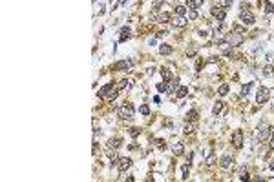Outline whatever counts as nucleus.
Listing matches in <instances>:
<instances>
[{
  "mask_svg": "<svg viewBox=\"0 0 274 182\" xmlns=\"http://www.w3.org/2000/svg\"><path fill=\"white\" fill-rule=\"evenodd\" d=\"M130 66H132V60H123L113 66V69H124V67H130Z\"/></svg>",
  "mask_w": 274,
  "mask_h": 182,
  "instance_id": "a211bd4d",
  "label": "nucleus"
},
{
  "mask_svg": "<svg viewBox=\"0 0 274 182\" xmlns=\"http://www.w3.org/2000/svg\"><path fill=\"white\" fill-rule=\"evenodd\" d=\"M269 98H270V91H269V87H260V89H258V95H256V102L261 106V104L269 102Z\"/></svg>",
  "mask_w": 274,
  "mask_h": 182,
  "instance_id": "20e7f679",
  "label": "nucleus"
},
{
  "mask_svg": "<svg viewBox=\"0 0 274 182\" xmlns=\"http://www.w3.org/2000/svg\"><path fill=\"white\" fill-rule=\"evenodd\" d=\"M139 111H141V115H148V113H150V107H148L146 104H143V106L139 107Z\"/></svg>",
  "mask_w": 274,
  "mask_h": 182,
  "instance_id": "473e14b6",
  "label": "nucleus"
},
{
  "mask_svg": "<svg viewBox=\"0 0 274 182\" xmlns=\"http://www.w3.org/2000/svg\"><path fill=\"white\" fill-rule=\"evenodd\" d=\"M216 164V157H209L207 158V166H214Z\"/></svg>",
  "mask_w": 274,
  "mask_h": 182,
  "instance_id": "c9c22d12",
  "label": "nucleus"
},
{
  "mask_svg": "<svg viewBox=\"0 0 274 182\" xmlns=\"http://www.w3.org/2000/svg\"><path fill=\"white\" fill-rule=\"evenodd\" d=\"M269 168H270V169H274V158H272V160H270V164H269Z\"/></svg>",
  "mask_w": 274,
  "mask_h": 182,
  "instance_id": "37998d69",
  "label": "nucleus"
},
{
  "mask_svg": "<svg viewBox=\"0 0 274 182\" xmlns=\"http://www.w3.org/2000/svg\"><path fill=\"white\" fill-rule=\"evenodd\" d=\"M227 44L228 46H241L243 44V35H239V33H230L227 37Z\"/></svg>",
  "mask_w": 274,
  "mask_h": 182,
  "instance_id": "423d86ee",
  "label": "nucleus"
},
{
  "mask_svg": "<svg viewBox=\"0 0 274 182\" xmlns=\"http://www.w3.org/2000/svg\"><path fill=\"white\" fill-rule=\"evenodd\" d=\"M159 53L161 55H172V46L170 44H161L159 46Z\"/></svg>",
  "mask_w": 274,
  "mask_h": 182,
  "instance_id": "2eb2a0df",
  "label": "nucleus"
},
{
  "mask_svg": "<svg viewBox=\"0 0 274 182\" xmlns=\"http://www.w3.org/2000/svg\"><path fill=\"white\" fill-rule=\"evenodd\" d=\"M205 0H187V7L188 9H197L199 6H203Z\"/></svg>",
  "mask_w": 274,
  "mask_h": 182,
  "instance_id": "ddd939ff",
  "label": "nucleus"
},
{
  "mask_svg": "<svg viewBox=\"0 0 274 182\" xmlns=\"http://www.w3.org/2000/svg\"><path fill=\"white\" fill-rule=\"evenodd\" d=\"M218 93H219L221 97H223V95H227V93H228V86H227V84H223V86L218 89Z\"/></svg>",
  "mask_w": 274,
  "mask_h": 182,
  "instance_id": "2f4dec72",
  "label": "nucleus"
},
{
  "mask_svg": "<svg viewBox=\"0 0 274 182\" xmlns=\"http://www.w3.org/2000/svg\"><path fill=\"white\" fill-rule=\"evenodd\" d=\"M130 86H132V82H130V80H126V78H123V80L117 84V87H119V89H126V87H130Z\"/></svg>",
  "mask_w": 274,
  "mask_h": 182,
  "instance_id": "cd10ccee",
  "label": "nucleus"
},
{
  "mask_svg": "<svg viewBox=\"0 0 274 182\" xmlns=\"http://www.w3.org/2000/svg\"><path fill=\"white\" fill-rule=\"evenodd\" d=\"M223 55H225V57H228V58H232V57H234L232 49H225V51H223Z\"/></svg>",
  "mask_w": 274,
  "mask_h": 182,
  "instance_id": "4c0bfd02",
  "label": "nucleus"
},
{
  "mask_svg": "<svg viewBox=\"0 0 274 182\" xmlns=\"http://www.w3.org/2000/svg\"><path fill=\"white\" fill-rule=\"evenodd\" d=\"M230 142H232V146H234V148H238V149H239V148L243 146V133H241V131H234V133H232V136H230Z\"/></svg>",
  "mask_w": 274,
  "mask_h": 182,
  "instance_id": "0eeeda50",
  "label": "nucleus"
},
{
  "mask_svg": "<svg viewBox=\"0 0 274 182\" xmlns=\"http://www.w3.org/2000/svg\"><path fill=\"white\" fill-rule=\"evenodd\" d=\"M161 75H163V80H165V82H170V80H172V75H170V71H168V69H163V73H161Z\"/></svg>",
  "mask_w": 274,
  "mask_h": 182,
  "instance_id": "7c9ffc66",
  "label": "nucleus"
},
{
  "mask_svg": "<svg viewBox=\"0 0 274 182\" xmlns=\"http://www.w3.org/2000/svg\"><path fill=\"white\" fill-rule=\"evenodd\" d=\"M269 136H270V126H267V124L260 126V128H258V131H256V140L265 142Z\"/></svg>",
  "mask_w": 274,
  "mask_h": 182,
  "instance_id": "7ed1b4c3",
  "label": "nucleus"
},
{
  "mask_svg": "<svg viewBox=\"0 0 274 182\" xmlns=\"http://www.w3.org/2000/svg\"><path fill=\"white\" fill-rule=\"evenodd\" d=\"M270 148H272V149H274V135H272V136H270Z\"/></svg>",
  "mask_w": 274,
  "mask_h": 182,
  "instance_id": "79ce46f5",
  "label": "nucleus"
},
{
  "mask_svg": "<svg viewBox=\"0 0 274 182\" xmlns=\"http://www.w3.org/2000/svg\"><path fill=\"white\" fill-rule=\"evenodd\" d=\"M130 135H132L133 139H135V136L139 135V129H137V128H132V129H130Z\"/></svg>",
  "mask_w": 274,
  "mask_h": 182,
  "instance_id": "58836bf2",
  "label": "nucleus"
},
{
  "mask_svg": "<svg viewBox=\"0 0 274 182\" xmlns=\"http://www.w3.org/2000/svg\"><path fill=\"white\" fill-rule=\"evenodd\" d=\"M265 13H267V15H272V13H274V4H270L269 0H265Z\"/></svg>",
  "mask_w": 274,
  "mask_h": 182,
  "instance_id": "a878e982",
  "label": "nucleus"
},
{
  "mask_svg": "<svg viewBox=\"0 0 274 182\" xmlns=\"http://www.w3.org/2000/svg\"><path fill=\"white\" fill-rule=\"evenodd\" d=\"M212 16H214L216 20L223 22L225 16H227V13H225V9H221V7H212Z\"/></svg>",
  "mask_w": 274,
  "mask_h": 182,
  "instance_id": "f8f14e48",
  "label": "nucleus"
},
{
  "mask_svg": "<svg viewBox=\"0 0 274 182\" xmlns=\"http://www.w3.org/2000/svg\"><path fill=\"white\" fill-rule=\"evenodd\" d=\"M239 178H241V180H248V175H247V173H243V175H241Z\"/></svg>",
  "mask_w": 274,
  "mask_h": 182,
  "instance_id": "a19ab883",
  "label": "nucleus"
},
{
  "mask_svg": "<svg viewBox=\"0 0 274 182\" xmlns=\"http://www.w3.org/2000/svg\"><path fill=\"white\" fill-rule=\"evenodd\" d=\"M203 66H205V60H201V58H199V60L196 62V69H197V71H201V69H203Z\"/></svg>",
  "mask_w": 274,
  "mask_h": 182,
  "instance_id": "72a5a7b5",
  "label": "nucleus"
},
{
  "mask_svg": "<svg viewBox=\"0 0 274 182\" xmlns=\"http://www.w3.org/2000/svg\"><path fill=\"white\" fill-rule=\"evenodd\" d=\"M121 144H123V139H121V136H115V139H111V140L108 142V146H110L111 149H117V148H121Z\"/></svg>",
  "mask_w": 274,
  "mask_h": 182,
  "instance_id": "4468645a",
  "label": "nucleus"
},
{
  "mask_svg": "<svg viewBox=\"0 0 274 182\" xmlns=\"http://www.w3.org/2000/svg\"><path fill=\"white\" fill-rule=\"evenodd\" d=\"M188 15H190V20H196V18H197V11H196V9H190Z\"/></svg>",
  "mask_w": 274,
  "mask_h": 182,
  "instance_id": "e433bc0d",
  "label": "nucleus"
},
{
  "mask_svg": "<svg viewBox=\"0 0 274 182\" xmlns=\"http://www.w3.org/2000/svg\"><path fill=\"white\" fill-rule=\"evenodd\" d=\"M174 13L185 16V15H187V6H175V7H174Z\"/></svg>",
  "mask_w": 274,
  "mask_h": 182,
  "instance_id": "b1692460",
  "label": "nucleus"
},
{
  "mask_svg": "<svg viewBox=\"0 0 274 182\" xmlns=\"http://www.w3.org/2000/svg\"><path fill=\"white\" fill-rule=\"evenodd\" d=\"M133 113H135V109H133V106H132L130 102H124V104H121V106L117 107V115H119L121 119H132Z\"/></svg>",
  "mask_w": 274,
  "mask_h": 182,
  "instance_id": "f03ea898",
  "label": "nucleus"
},
{
  "mask_svg": "<svg viewBox=\"0 0 274 182\" xmlns=\"http://www.w3.org/2000/svg\"><path fill=\"white\" fill-rule=\"evenodd\" d=\"M172 26H174V28H185V26H187V16L175 15V16L172 18Z\"/></svg>",
  "mask_w": 274,
  "mask_h": 182,
  "instance_id": "6e6552de",
  "label": "nucleus"
},
{
  "mask_svg": "<svg viewBox=\"0 0 274 182\" xmlns=\"http://www.w3.org/2000/svg\"><path fill=\"white\" fill-rule=\"evenodd\" d=\"M232 6V0H218V7H221V9H228Z\"/></svg>",
  "mask_w": 274,
  "mask_h": 182,
  "instance_id": "aec40b11",
  "label": "nucleus"
},
{
  "mask_svg": "<svg viewBox=\"0 0 274 182\" xmlns=\"http://www.w3.org/2000/svg\"><path fill=\"white\" fill-rule=\"evenodd\" d=\"M272 73H274V66H272V64H267V66L263 67V75H265V77H270Z\"/></svg>",
  "mask_w": 274,
  "mask_h": 182,
  "instance_id": "393cba45",
  "label": "nucleus"
},
{
  "mask_svg": "<svg viewBox=\"0 0 274 182\" xmlns=\"http://www.w3.org/2000/svg\"><path fill=\"white\" fill-rule=\"evenodd\" d=\"M187 93H188V87L179 86V87H177V91H175V97H177V98H183V97H187Z\"/></svg>",
  "mask_w": 274,
  "mask_h": 182,
  "instance_id": "f3484780",
  "label": "nucleus"
},
{
  "mask_svg": "<svg viewBox=\"0 0 274 182\" xmlns=\"http://www.w3.org/2000/svg\"><path fill=\"white\" fill-rule=\"evenodd\" d=\"M117 93H119V87L117 86H113V84H106L101 91H99V98H106L108 102H113L117 98Z\"/></svg>",
  "mask_w": 274,
  "mask_h": 182,
  "instance_id": "f257e3e1",
  "label": "nucleus"
},
{
  "mask_svg": "<svg viewBox=\"0 0 274 182\" xmlns=\"http://www.w3.org/2000/svg\"><path fill=\"white\" fill-rule=\"evenodd\" d=\"M185 120H187V122H196V120H197V111H196V109H190V111L187 113Z\"/></svg>",
  "mask_w": 274,
  "mask_h": 182,
  "instance_id": "dca6fc26",
  "label": "nucleus"
},
{
  "mask_svg": "<svg viewBox=\"0 0 274 182\" xmlns=\"http://www.w3.org/2000/svg\"><path fill=\"white\" fill-rule=\"evenodd\" d=\"M239 20L243 22L245 26H252L254 22H256V16L250 13V11H241V13H239Z\"/></svg>",
  "mask_w": 274,
  "mask_h": 182,
  "instance_id": "39448f33",
  "label": "nucleus"
},
{
  "mask_svg": "<svg viewBox=\"0 0 274 182\" xmlns=\"http://www.w3.org/2000/svg\"><path fill=\"white\" fill-rule=\"evenodd\" d=\"M157 91H159V93H165V91H168V86H166V82H161V84H157Z\"/></svg>",
  "mask_w": 274,
  "mask_h": 182,
  "instance_id": "c756f323",
  "label": "nucleus"
},
{
  "mask_svg": "<svg viewBox=\"0 0 274 182\" xmlns=\"http://www.w3.org/2000/svg\"><path fill=\"white\" fill-rule=\"evenodd\" d=\"M221 109H223V102H221V100H218V102H216V104H214V107H212V113H214V115H216V117H218V115H219V111H221Z\"/></svg>",
  "mask_w": 274,
  "mask_h": 182,
  "instance_id": "4be33fe9",
  "label": "nucleus"
},
{
  "mask_svg": "<svg viewBox=\"0 0 274 182\" xmlns=\"http://www.w3.org/2000/svg\"><path fill=\"white\" fill-rule=\"evenodd\" d=\"M219 166H221L223 169H230V168L234 166V158H232V157H228V155H225L221 160H219Z\"/></svg>",
  "mask_w": 274,
  "mask_h": 182,
  "instance_id": "9d476101",
  "label": "nucleus"
},
{
  "mask_svg": "<svg viewBox=\"0 0 274 182\" xmlns=\"http://www.w3.org/2000/svg\"><path fill=\"white\" fill-rule=\"evenodd\" d=\"M170 20H172V16H170V13H166V11L155 15V22H157V24H166V22H170Z\"/></svg>",
  "mask_w": 274,
  "mask_h": 182,
  "instance_id": "9b49d317",
  "label": "nucleus"
},
{
  "mask_svg": "<svg viewBox=\"0 0 274 182\" xmlns=\"http://www.w3.org/2000/svg\"><path fill=\"white\" fill-rule=\"evenodd\" d=\"M130 38V29L128 28H123L121 29V38H119V42H124V40H128Z\"/></svg>",
  "mask_w": 274,
  "mask_h": 182,
  "instance_id": "412c9836",
  "label": "nucleus"
},
{
  "mask_svg": "<svg viewBox=\"0 0 274 182\" xmlns=\"http://www.w3.org/2000/svg\"><path fill=\"white\" fill-rule=\"evenodd\" d=\"M161 4H163V0H155V2H154V7H161Z\"/></svg>",
  "mask_w": 274,
  "mask_h": 182,
  "instance_id": "ea45409f",
  "label": "nucleus"
},
{
  "mask_svg": "<svg viewBox=\"0 0 274 182\" xmlns=\"http://www.w3.org/2000/svg\"><path fill=\"white\" fill-rule=\"evenodd\" d=\"M177 87H179V86H177V80H174V82L168 86V93H170V95H172V93H175V91H177Z\"/></svg>",
  "mask_w": 274,
  "mask_h": 182,
  "instance_id": "c85d7f7f",
  "label": "nucleus"
},
{
  "mask_svg": "<svg viewBox=\"0 0 274 182\" xmlns=\"http://www.w3.org/2000/svg\"><path fill=\"white\" fill-rule=\"evenodd\" d=\"M243 31H245V28H243V26H239V24H238V26H234V33H239V35H243Z\"/></svg>",
  "mask_w": 274,
  "mask_h": 182,
  "instance_id": "f704fd0d",
  "label": "nucleus"
},
{
  "mask_svg": "<svg viewBox=\"0 0 274 182\" xmlns=\"http://www.w3.org/2000/svg\"><path fill=\"white\" fill-rule=\"evenodd\" d=\"M108 157H110V160H111V166H113V164H117V162H119V155H117V153H115V151H111V148H110V149H108Z\"/></svg>",
  "mask_w": 274,
  "mask_h": 182,
  "instance_id": "6ab92c4d",
  "label": "nucleus"
},
{
  "mask_svg": "<svg viewBox=\"0 0 274 182\" xmlns=\"http://www.w3.org/2000/svg\"><path fill=\"white\" fill-rule=\"evenodd\" d=\"M183 151H185L183 144H175V146H172V153H174V155H183Z\"/></svg>",
  "mask_w": 274,
  "mask_h": 182,
  "instance_id": "5701e85b",
  "label": "nucleus"
},
{
  "mask_svg": "<svg viewBox=\"0 0 274 182\" xmlns=\"http://www.w3.org/2000/svg\"><path fill=\"white\" fill-rule=\"evenodd\" d=\"M130 166H132V158H128V157L119 158V162H117V169H119V171H126Z\"/></svg>",
  "mask_w": 274,
  "mask_h": 182,
  "instance_id": "1a4fd4ad",
  "label": "nucleus"
},
{
  "mask_svg": "<svg viewBox=\"0 0 274 182\" xmlns=\"http://www.w3.org/2000/svg\"><path fill=\"white\" fill-rule=\"evenodd\" d=\"M250 87H252V82H248V84H245V86L241 87V97H247V95H248Z\"/></svg>",
  "mask_w": 274,
  "mask_h": 182,
  "instance_id": "bb28decb",
  "label": "nucleus"
}]
</instances>
